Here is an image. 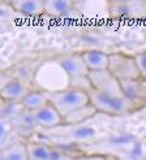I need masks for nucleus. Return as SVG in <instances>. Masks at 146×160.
I'll return each instance as SVG.
<instances>
[{"mask_svg": "<svg viewBox=\"0 0 146 160\" xmlns=\"http://www.w3.org/2000/svg\"><path fill=\"white\" fill-rule=\"evenodd\" d=\"M70 77L60 64L54 60L46 61L34 72L33 83L37 89L44 92H58L69 89Z\"/></svg>", "mask_w": 146, "mask_h": 160, "instance_id": "1", "label": "nucleus"}, {"mask_svg": "<svg viewBox=\"0 0 146 160\" xmlns=\"http://www.w3.org/2000/svg\"><path fill=\"white\" fill-rule=\"evenodd\" d=\"M51 104L58 109L61 117H67L75 111L81 109L90 104L89 94L84 91H78L75 89H67L58 92H46Z\"/></svg>", "mask_w": 146, "mask_h": 160, "instance_id": "2", "label": "nucleus"}, {"mask_svg": "<svg viewBox=\"0 0 146 160\" xmlns=\"http://www.w3.org/2000/svg\"><path fill=\"white\" fill-rule=\"evenodd\" d=\"M90 104L95 107L99 113H104L108 116H120L129 113L137 108V104L131 102L128 98H117L110 95L101 94L96 90H91L89 92Z\"/></svg>", "mask_w": 146, "mask_h": 160, "instance_id": "3", "label": "nucleus"}, {"mask_svg": "<svg viewBox=\"0 0 146 160\" xmlns=\"http://www.w3.org/2000/svg\"><path fill=\"white\" fill-rule=\"evenodd\" d=\"M107 70L119 81L141 79L134 56L131 55H125L120 52L110 53V62Z\"/></svg>", "mask_w": 146, "mask_h": 160, "instance_id": "4", "label": "nucleus"}, {"mask_svg": "<svg viewBox=\"0 0 146 160\" xmlns=\"http://www.w3.org/2000/svg\"><path fill=\"white\" fill-rule=\"evenodd\" d=\"M89 78L91 81L93 89L101 94L110 95V97L117 98H127L121 89L120 81L113 77L108 70L101 72H89Z\"/></svg>", "mask_w": 146, "mask_h": 160, "instance_id": "5", "label": "nucleus"}, {"mask_svg": "<svg viewBox=\"0 0 146 160\" xmlns=\"http://www.w3.org/2000/svg\"><path fill=\"white\" fill-rule=\"evenodd\" d=\"M64 70L68 73V76L78 77V76H89V69L84 61L82 53H69V55H61L55 59Z\"/></svg>", "mask_w": 146, "mask_h": 160, "instance_id": "6", "label": "nucleus"}, {"mask_svg": "<svg viewBox=\"0 0 146 160\" xmlns=\"http://www.w3.org/2000/svg\"><path fill=\"white\" fill-rule=\"evenodd\" d=\"M30 91H33V87L30 85L20 81L17 78H11L9 81L3 83L0 95H2V100L21 102Z\"/></svg>", "mask_w": 146, "mask_h": 160, "instance_id": "7", "label": "nucleus"}, {"mask_svg": "<svg viewBox=\"0 0 146 160\" xmlns=\"http://www.w3.org/2000/svg\"><path fill=\"white\" fill-rule=\"evenodd\" d=\"M35 116V121L37 125L40 128H44V129H51V128L63 125V117L58 112L51 103H48L47 106H44L43 108H40L38 111L34 112Z\"/></svg>", "mask_w": 146, "mask_h": 160, "instance_id": "8", "label": "nucleus"}, {"mask_svg": "<svg viewBox=\"0 0 146 160\" xmlns=\"http://www.w3.org/2000/svg\"><path fill=\"white\" fill-rule=\"evenodd\" d=\"M81 53H82L84 61L89 72H101V70L108 69L110 53H104L102 51H96V50H89Z\"/></svg>", "mask_w": 146, "mask_h": 160, "instance_id": "9", "label": "nucleus"}, {"mask_svg": "<svg viewBox=\"0 0 146 160\" xmlns=\"http://www.w3.org/2000/svg\"><path fill=\"white\" fill-rule=\"evenodd\" d=\"M29 159L34 160H54L56 150L42 142H26Z\"/></svg>", "mask_w": 146, "mask_h": 160, "instance_id": "10", "label": "nucleus"}, {"mask_svg": "<svg viewBox=\"0 0 146 160\" xmlns=\"http://www.w3.org/2000/svg\"><path fill=\"white\" fill-rule=\"evenodd\" d=\"M11 7L16 12H18L23 16H29V17H37V16L44 14V2H30V0H25V2H12Z\"/></svg>", "mask_w": 146, "mask_h": 160, "instance_id": "11", "label": "nucleus"}, {"mask_svg": "<svg viewBox=\"0 0 146 160\" xmlns=\"http://www.w3.org/2000/svg\"><path fill=\"white\" fill-rule=\"evenodd\" d=\"M48 103H50V100H48L47 94L40 90L30 91L26 97L21 100V104L23 106V108L28 111H31V112H35L40 108H43Z\"/></svg>", "mask_w": 146, "mask_h": 160, "instance_id": "12", "label": "nucleus"}, {"mask_svg": "<svg viewBox=\"0 0 146 160\" xmlns=\"http://www.w3.org/2000/svg\"><path fill=\"white\" fill-rule=\"evenodd\" d=\"M2 160H29L26 143L16 141L12 142L11 145L3 147Z\"/></svg>", "mask_w": 146, "mask_h": 160, "instance_id": "13", "label": "nucleus"}, {"mask_svg": "<svg viewBox=\"0 0 146 160\" xmlns=\"http://www.w3.org/2000/svg\"><path fill=\"white\" fill-rule=\"evenodd\" d=\"M12 124L14 126V129L16 130H18L21 134L23 132H31L34 129L37 125V121H35V116H34V112H31V111H28L23 108L18 116L13 118L12 120Z\"/></svg>", "mask_w": 146, "mask_h": 160, "instance_id": "14", "label": "nucleus"}, {"mask_svg": "<svg viewBox=\"0 0 146 160\" xmlns=\"http://www.w3.org/2000/svg\"><path fill=\"white\" fill-rule=\"evenodd\" d=\"M75 4L72 2H44V14H48L51 17H63L65 14H69Z\"/></svg>", "mask_w": 146, "mask_h": 160, "instance_id": "15", "label": "nucleus"}, {"mask_svg": "<svg viewBox=\"0 0 146 160\" xmlns=\"http://www.w3.org/2000/svg\"><path fill=\"white\" fill-rule=\"evenodd\" d=\"M96 113H98V111L95 109L94 106L91 104H87L86 107L81 108V109H77L73 113L68 115L67 117L63 118V125H75V124H80L85 121V120L90 118V117H94Z\"/></svg>", "mask_w": 146, "mask_h": 160, "instance_id": "16", "label": "nucleus"}, {"mask_svg": "<svg viewBox=\"0 0 146 160\" xmlns=\"http://www.w3.org/2000/svg\"><path fill=\"white\" fill-rule=\"evenodd\" d=\"M2 120H12L18 116V113L23 109L21 102H11L2 100Z\"/></svg>", "mask_w": 146, "mask_h": 160, "instance_id": "17", "label": "nucleus"}, {"mask_svg": "<svg viewBox=\"0 0 146 160\" xmlns=\"http://www.w3.org/2000/svg\"><path fill=\"white\" fill-rule=\"evenodd\" d=\"M70 89H75L78 91H84V92H90L93 90V85L89 76H78V77H72L70 82H69Z\"/></svg>", "mask_w": 146, "mask_h": 160, "instance_id": "18", "label": "nucleus"}, {"mask_svg": "<svg viewBox=\"0 0 146 160\" xmlns=\"http://www.w3.org/2000/svg\"><path fill=\"white\" fill-rule=\"evenodd\" d=\"M108 158L102 155H90V156H70L67 154H63L56 151L54 160H107Z\"/></svg>", "mask_w": 146, "mask_h": 160, "instance_id": "19", "label": "nucleus"}, {"mask_svg": "<svg viewBox=\"0 0 146 160\" xmlns=\"http://www.w3.org/2000/svg\"><path fill=\"white\" fill-rule=\"evenodd\" d=\"M134 60H136V64H137V68H138L141 78L143 81H146V51L134 55Z\"/></svg>", "mask_w": 146, "mask_h": 160, "instance_id": "20", "label": "nucleus"}, {"mask_svg": "<svg viewBox=\"0 0 146 160\" xmlns=\"http://www.w3.org/2000/svg\"><path fill=\"white\" fill-rule=\"evenodd\" d=\"M14 129V126L12 124L11 120H2V143L3 147L7 145V141L9 138V133Z\"/></svg>", "mask_w": 146, "mask_h": 160, "instance_id": "21", "label": "nucleus"}, {"mask_svg": "<svg viewBox=\"0 0 146 160\" xmlns=\"http://www.w3.org/2000/svg\"><path fill=\"white\" fill-rule=\"evenodd\" d=\"M29 160H34V159H29Z\"/></svg>", "mask_w": 146, "mask_h": 160, "instance_id": "22", "label": "nucleus"}, {"mask_svg": "<svg viewBox=\"0 0 146 160\" xmlns=\"http://www.w3.org/2000/svg\"><path fill=\"white\" fill-rule=\"evenodd\" d=\"M107 160H112V159H107Z\"/></svg>", "mask_w": 146, "mask_h": 160, "instance_id": "23", "label": "nucleus"}]
</instances>
